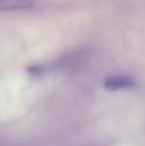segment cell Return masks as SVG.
I'll return each mask as SVG.
<instances>
[{
  "label": "cell",
  "mask_w": 145,
  "mask_h": 146,
  "mask_svg": "<svg viewBox=\"0 0 145 146\" xmlns=\"http://www.w3.org/2000/svg\"><path fill=\"white\" fill-rule=\"evenodd\" d=\"M33 5L32 0H0V12H17L30 9Z\"/></svg>",
  "instance_id": "7a4b0ae2"
},
{
  "label": "cell",
  "mask_w": 145,
  "mask_h": 146,
  "mask_svg": "<svg viewBox=\"0 0 145 146\" xmlns=\"http://www.w3.org/2000/svg\"><path fill=\"white\" fill-rule=\"evenodd\" d=\"M104 87L109 91H118V90H127V88L135 87V81L128 76H110L104 80Z\"/></svg>",
  "instance_id": "6da1fadb"
}]
</instances>
